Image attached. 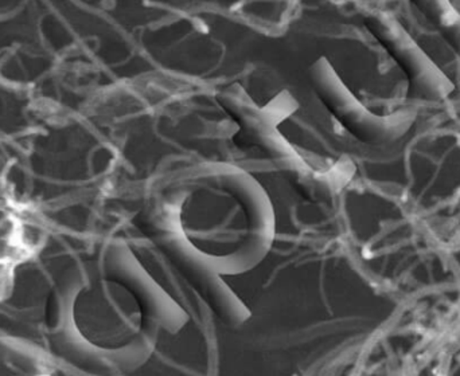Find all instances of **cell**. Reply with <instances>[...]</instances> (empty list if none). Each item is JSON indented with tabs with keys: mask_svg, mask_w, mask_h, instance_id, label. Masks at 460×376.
Masks as SVG:
<instances>
[{
	"mask_svg": "<svg viewBox=\"0 0 460 376\" xmlns=\"http://www.w3.org/2000/svg\"><path fill=\"white\" fill-rule=\"evenodd\" d=\"M142 219L166 250L224 275L253 267L275 242V207L264 188L223 162L155 178Z\"/></svg>",
	"mask_w": 460,
	"mask_h": 376,
	"instance_id": "1",
	"label": "cell"
},
{
	"mask_svg": "<svg viewBox=\"0 0 460 376\" xmlns=\"http://www.w3.org/2000/svg\"><path fill=\"white\" fill-rule=\"evenodd\" d=\"M40 242L37 229L23 214L0 199V302L10 296L16 270L37 254Z\"/></svg>",
	"mask_w": 460,
	"mask_h": 376,
	"instance_id": "2",
	"label": "cell"
},
{
	"mask_svg": "<svg viewBox=\"0 0 460 376\" xmlns=\"http://www.w3.org/2000/svg\"><path fill=\"white\" fill-rule=\"evenodd\" d=\"M446 2H447V4L450 5L454 15L459 16L460 18V0H446Z\"/></svg>",
	"mask_w": 460,
	"mask_h": 376,
	"instance_id": "3",
	"label": "cell"
}]
</instances>
